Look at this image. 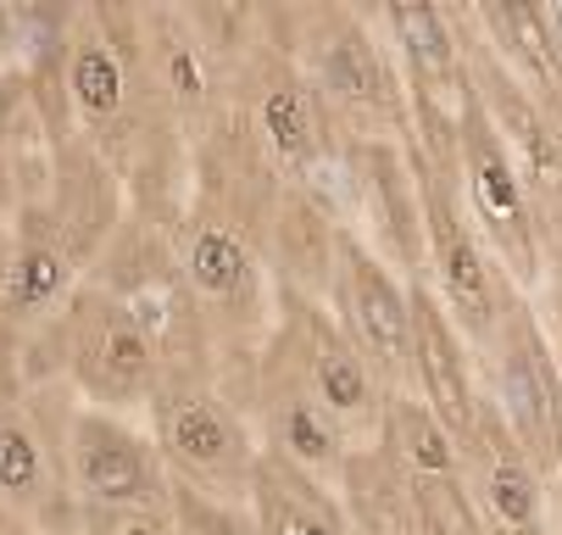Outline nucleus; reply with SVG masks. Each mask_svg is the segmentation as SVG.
Wrapping results in <instances>:
<instances>
[{"instance_id":"f257e3e1","label":"nucleus","mask_w":562,"mask_h":535,"mask_svg":"<svg viewBox=\"0 0 562 535\" xmlns=\"http://www.w3.org/2000/svg\"><path fill=\"white\" fill-rule=\"evenodd\" d=\"M78 469H85V486L101 502H112V508H123V502L145 508L156 497L139 446L128 435L106 430V424H85V430H78Z\"/></svg>"},{"instance_id":"f03ea898","label":"nucleus","mask_w":562,"mask_h":535,"mask_svg":"<svg viewBox=\"0 0 562 535\" xmlns=\"http://www.w3.org/2000/svg\"><path fill=\"white\" fill-rule=\"evenodd\" d=\"M351 313H357V330L368 335V346L379 352V357H401L407 352V301H401L395 290H390V279L373 268V263H362V257H351Z\"/></svg>"},{"instance_id":"7ed1b4c3","label":"nucleus","mask_w":562,"mask_h":535,"mask_svg":"<svg viewBox=\"0 0 562 535\" xmlns=\"http://www.w3.org/2000/svg\"><path fill=\"white\" fill-rule=\"evenodd\" d=\"M168 441L195 469H228L234 464V435L217 419V408H206V402H179L168 413Z\"/></svg>"},{"instance_id":"20e7f679","label":"nucleus","mask_w":562,"mask_h":535,"mask_svg":"<svg viewBox=\"0 0 562 535\" xmlns=\"http://www.w3.org/2000/svg\"><path fill=\"white\" fill-rule=\"evenodd\" d=\"M435 241H440V268H446L451 296L462 301L473 319H485L491 313V285H485V268H479V252L468 246V235L451 223V212L435 218Z\"/></svg>"},{"instance_id":"39448f33","label":"nucleus","mask_w":562,"mask_h":535,"mask_svg":"<svg viewBox=\"0 0 562 535\" xmlns=\"http://www.w3.org/2000/svg\"><path fill=\"white\" fill-rule=\"evenodd\" d=\"M407 324L418 330V357H424V374H429L435 402H440L451 419H462V413H468V408H462V379H457V357H451V341H446L435 308H429V301H418V308L407 313Z\"/></svg>"},{"instance_id":"423d86ee","label":"nucleus","mask_w":562,"mask_h":535,"mask_svg":"<svg viewBox=\"0 0 562 535\" xmlns=\"http://www.w3.org/2000/svg\"><path fill=\"white\" fill-rule=\"evenodd\" d=\"M72 90H78V107H85L90 118H112L117 101H123V73L112 62V51H78L72 62Z\"/></svg>"},{"instance_id":"0eeeda50","label":"nucleus","mask_w":562,"mask_h":535,"mask_svg":"<svg viewBox=\"0 0 562 535\" xmlns=\"http://www.w3.org/2000/svg\"><path fill=\"white\" fill-rule=\"evenodd\" d=\"M67 285V263L56 252H23L7 274V308H40Z\"/></svg>"},{"instance_id":"6e6552de","label":"nucleus","mask_w":562,"mask_h":535,"mask_svg":"<svg viewBox=\"0 0 562 535\" xmlns=\"http://www.w3.org/2000/svg\"><path fill=\"white\" fill-rule=\"evenodd\" d=\"M190 274H195V285L201 290H212V296H228V290H239V279H246V252H239L228 235H201L195 241V252H190Z\"/></svg>"},{"instance_id":"1a4fd4ad","label":"nucleus","mask_w":562,"mask_h":535,"mask_svg":"<svg viewBox=\"0 0 562 535\" xmlns=\"http://www.w3.org/2000/svg\"><path fill=\"white\" fill-rule=\"evenodd\" d=\"M262 118H268V134H273V145L284 151V157L301 163L306 151H312V112H306V96H301V90L279 85V90L268 96Z\"/></svg>"},{"instance_id":"9d476101","label":"nucleus","mask_w":562,"mask_h":535,"mask_svg":"<svg viewBox=\"0 0 562 535\" xmlns=\"http://www.w3.org/2000/svg\"><path fill=\"white\" fill-rule=\"evenodd\" d=\"M324 79H329L346 101H373V96H379V73H373V62H368V51H362L357 40H335V45L324 51Z\"/></svg>"},{"instance_id":"9b49d317","label":"nucleus","mask_w":562,"mask_h":535,"mask_svg":"<svg viewBox=\"0 0 562 535\" xmlns=\"http://www.w3.org/2000/svg\"><path fill=\"white\" fill-rule=\"evenodd\" d=\"M317 391L335 408H357L368 397V379H362V368L346 346H317Z\"/></svg>"},{"instance_id":"f8f14e48","label":"nucleus","mask_w":562,"mask_h":535,"mask_svg":"<svg viewBox=\"0 0 562 535\" xmlns=\"http://www.w3.org/2000/svg\"><path fill=\"white\" fill-rule=\"evenodd\" d=\"M101 357H106V368H112L117 386H139V379L150 374V346H145V335H139L134 324H123V319L106 324Z\"/></svg>"},{"instance_id":"ddd939ff","label":"nucleus","mask_w":562,"mask_h":535,"mask_svg":"<svg viewBox=\"0 0 562 535\" xmlns=\"http://www.w3.org/2000/svg\"><path fill=\"white\" fill-rule=\"evenodd\" d=\"M395 29H401V40H407V51L424 62V67H446L451 62V45H446V29H440V18L429 12V7H395Z\"/></svg>"},{"instance_id":"4468645a","label":"nucleus","mask_w":562,"mask_h":535,"mask_svg":"<svg viewBox=\"0 0 562 535\" xmlns=\"http://www.w3.org/2000/svg\"><path fill=\"white\" fill-rule=\"evenodd\" d=\"M390 424H395L401 452H407L418 469H451V452H446L440 430H435L424 413H413V408H395V413H390Z\"/></svg>"},{"instance_id":"2eb2a0df","label":"nucleus","mask_w":562,"mask_h":535,"mask_svg":"<svg viewBox=\"0 0 562 535\" xmlns=\"http://www.w3.org/2000/svg\"><path fill=\"white\" fill-rule=\"evenodd\" d=\"M0 486L7 491H34L40 486V446L23 430H0Z\"/></svg>"},{"instance_id":"dca6fc26","label":"nucleus","mask_w":562,"mask_h":535,"mask_svg":"<svg viewBox=\"0 0 562 535\" xmlns=\"http://www.w3.org/2000/svg\"><path fill=\"white\" fill-rule=\"evenodd\" d=\"M90 530L95 535H162L145 508H90Z\"/></svg>"},{"instance_id":"f3484780","label":"nucleus","mask_w":562,"mask_h":535,"mask_svg":"<svg viewBox=\"0 0 562 535\" xmlns=\"http://www.w3.org/2000/svg\"><path fill=\"white\" fill-rule=\"evenodd\" d=\"M491 491H496V502H502V513H507V519H518V524L529 519V508H535V502H529V480H524L518 469H507V464H502V469H496V480H491Z\"/></svg>"},{"instance_id":"a211bd4d","label":"nucleus","mask_w":562,"mask_h":535,"mask_svg":"<svg viewBox=\"0 0 562 535\" xmlns=\"http://www.w3.org/2000/svg\"><path fill=\"white\" fill-rule=\"evenodd\" d=\"M290 446H295L301 457H329V441H324V430L312 424L306 408H290Z\"/></svg>"},{"instance_id":"6ab92c4d","label":"nucleus","mask_w":562,"mask_h":535,"mask_svg":"<svg viewBox=\"0 0 562 535\" xmlns=\"http://www.w3.org/2000/svg\"><path fill=\"white\" fill-rule=\"evenodd\" d=\"M479 190H485V201H491L496 212H513V207H518V201H513V185H507V174H502L496 163L479 168Z\"/></svg>"},{"instance_id":"aec40b11","label":"nucleus","mask_w":562,"mask_h":535,"mask_svg":"<svg viewBox=\"0 0 562 535\" xmlns=\"http://www.w3.org/2000/svg\"><path fill=\"white\" fill-rule=\"evenodd\" d=\"M301 535H329V530H317V524H301Z\"/></svg>"}]
</instances>
